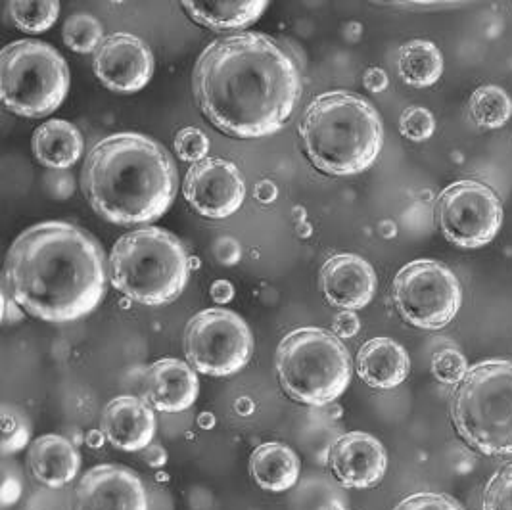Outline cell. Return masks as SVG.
Wrapping results in <instances>:
<instances>
[{
  "label": "cell",
  "mask_w": 512,
  "mask_h": 510,
  "mask_svg": "<svg viewBox=\"0 0 512 510\" xmlns=\"http://www.w3.org/2000/svg\"><path fill=\"white\" fill-rule=\"evenodd\" d=\"M399 131L411 142H424L436 133L434 114L422 106H411L399 117Z\"/></svg>",
  "instance_id": "obj_31"
},
{
  "label": "cell",
  "mask_w": 512,
  "mask_h": 510,
  "mask_svg": "<svg viewBox=\"0 0 512 510\" xmlns=\"http://www.w3.org/2000/svg\"><path fill=\"white\" fill-rule=\"evenodd\" d=\"M211 298L217 303H229L234 298V286L229 280H217L211 284Z\"/></svg>",
  "instance_id": "obj_39"
},
{
  "label": "cell",
  "mask_w": 512,
  "mask_h": 510,
  "mask_svg": "<svg viewBox=\"0 0 512 510\" xmlns=\"http://www.w3.org/2000/svg\"><path fill=\"white\" fill-rule=\"evenodd\" d=\"M482 510H512V463L499 466L484 487Z\"/></svg>",
  "instance_id": "obj_29"
},
{
  "label": "cell",
  "mask_w": 512,
  "mask_h": 510,
  "mask_svg": "<svg viewBox=\"0 0 512 510\" xmlns=\"http://www.w3.org/2000/svg\"><path fill=\"white\" fill-rule=\"evenodd\" d=\"M70 91V70L62 54L43 41L24 39L0 54V96L14 116L47 117Z\"/></svg>",
  "instance_id": "obj_8"
},
{
  "label": "cell",
  "mask_w": 512,
  "mask_h": 510,
  "mask_svg": "<svg viewBox=\"0 0 512 510\" xmlns=\"http://www.w3.org/2000/svg\"><path fill=\"white\" fill-rule=\"evenodd\" d=\"M252 353V330L234 311L213 307L188 321L185 355L194 371L206 376H233L246 369Z\"/></svg>",
  "instance_id": "obj_10"
},
{
  "label": "cell",
  "mask_w": 512,
  "mask_h": 510,
  "mask_svg": "<svg viewBox=\"0 0 512 510\" xmlns=\"http://www.w3.org/2000/svg\"><path fill=\"white\" fill-rule=\"evenodd\" d=\"M185 198L190 208L210 219L231 217L246 200V183L233 162L206 158L192 163L185 177Z\"/></svg>",
  "instance_id": "obj_12"
},
{
  "label": "cell",
  "mask_w": 512,
  "mask_h": 510,
  "mask_svg": "<svg viewBox=\"0 0 512 510\" xmlns=\"http://www.w3.org/2000/svg\"><path fill=\"white\" fill-rule=\"evenodd\" d=\"M397 311L405 323L422 330H442L463 305L455 273L434 259H417L399 269L392 286Z\"/></svg>",
  "instance_id": "obj_9"
},
{
  "label": "cell",
  "mask_w": 512,
  "mask_h": 510,
  "mask_svg": "<svg viewBox=\"0 0 512 510\" xmlns=\"http://www.w3.org/2000/svg\"><path fill=\"white\" fill-rule=\"evenodd\" d=\"M394 510H465V507L445 493H413L399 501Z\"/></svg>",
  "instance_id": "obj_33"
},
{
  "label": "cell",
  "mask_w": 512,
  "mask_h": 510,
  "mask_svg": "<svg viewBox=\"0 0 512 510\" xmlns=\"http://www.w3.org/2000/svg\"><path fill=\"white\" fill-rule=\"evenodd\" d=\"M436 219L443 236L465 250L489 244L503 225L499 194L480 181H457L436 200Z\"/></svg>",
  "instance_id": "obj_11"
},
{
  "label": "cell",
  "mask_w": 512,
  "mask_h": 510,
  "mask_svg": "<svg viewBox=\"0 0 512 510\" xmlns=\"http://www.w3.org/2000/svg\"><path fill=\"white\" fill-rule=\"evenodd\" d=\"M175 150L185 162H204L210 152V139L196 127H185L175 137Z\"/></svg>",
  "instance_id": "obj_32"
},
{
  "label": "cell",
  "mask_w": 512,
  "mask_h": 510,
  "mask_svg": "<svg viewBox=\"0 0 512 510\" xmlns=\"http://www.w3.org/2000/svg\"><path fill=\"white\" fill-rule=\"evenodd\" d=\"M411 372L407 349L392 338H373L357 353L359 378L376 390H394Z\"/></svg>",
  "instance_id": "obj_20"
},
{
  "label": "cell",
  "mask_w": 512,
  "mask_h": 510,
  "mask_svg": "<svg viewBox=\"0 0 512 510\" xmlns=\"http://www.w3.org/2000/svg\"><path fill=\"white\" fill-rule=\"evenodd\" d=\"M43 185L54 200H68L75 192V177L68 169H52L43 177Z\"/></svg>",
  "instance_id": "obj_34"
},
{
  "label": "cell",
  "mask_w": 512,
  "mask_h": 510,
  "mask_svg": "<svg viewBox=\"0 0 512 510\" xmlns=\"http://www.w3.org/2000/svg\"><path fill=\"white\" fill-rule=\"evenodd\" d=\"M81 188L94 211L114 225H140L171 208L179 175L160 142L139 133H117L87 154Z\"/></svg>",
  "instance_id": "obj_3"
},
{
  "label": "cell",
  "mask_w": 512,
  "mask_h": 510,
  "mask_svg": "<svg viewBox=\"0 0 512 510\" xmlns=\"http://www.w3.org/2000/svg\"><path fill=\"white\" fill-rule=\"evenodd\" d=\"M344 510H350V509H344Z\"/></svg>",
  "instance_id": "obj_43"
},
{
  "label": "cell",
  "mask_w": 512,
  "mask_h": 510,
  "mask_svg": "<svg viewBox=\"0 0 512 510\" xmlns=\"http://www.w3.org/2000/svg\"><path fill=\"white\" fill-rule=\"evenodd\" d=\"M468 369V361L459 349L443 348L432 357V374L445 386L461 384Z\"/></svg>",
  "instance_id": "obj_30"
},
{
  "label": "cell",
  "mask_w": 512,
  "mask_h": 510,
  "mask_svg": "<svg viewBox=\"0 0 512 510\" xmlns=\"http://www.w3.org/2000/svg\"><path fill=\"white\" fill-rule=\"evenodd\" d=\"M213 257H215L221 265L233 267V265H236V263L240 261V257H242V248H240V244H238L234 238H231V236H221V238H217L215 244H213Z\"/></svg>",
  "instance_id": "obj_36"
},
{
  "label": "cell",
  "mask_w": 512,
  "mask_h": 510,
  "mask_svg": "<svg viewBox=\"0 0 512 510\" xmlns=\"http://www.w3.org/2000/svg\"><path fill=\"white\" fill-rule=\"evenodd\" d=\"M321 292L336 309L359 311L373 302L376 273L361 255H332L321 269Z\"/></svg>",
  "instance_id": "obj_16"
},
{
  "label": "cell",
  "mask_w": 512,
  "mask_h": 510,
  "mask_svg": "<svg viewBox=\"0 0 512 510\" xmlns=\"http://www.w3.org/2000/svg\"><path fill=\"white\" fill-rule=\"evenodd\" d=\"M4 288L41 321L56 325L77 321L104 298V252L89 232L71 223L33 225L10 246Z\"/></svg>",
  "instance_id": "obj_2"
},
{
  "label": "cell",
  "mask_w": 512,
  "mask_h": 510,
  "mask_svg": "<svg viewBox=\"0 0 512 510\" xmlns=\"http://www.w3.org/2000/svg\"><path fill=\"white\" fill-rule=\"evenodd\" d=\"M468 110L476 125L484 129H501L511 121V96L497 85H484L470 96Z\"/></svg>",
  "instance_id": "obj_25"
},
{
  "label": "cell",
  "mask_w": 512,
  "mask_h": 510,
  "mask_svg": "<svg viewBox=\"0 0 512 510\" xmlns=\"http://www.w3.org/2000/svg\"><path fill=\"white\" fill-rule=\"evenodd\" d=\"M142 459H144V463L152 466V468H162L163 464L167 463V453H165L162 445L152 443L150 447H146L142 451Z\"/></svg>",
  "instance_id": "obj_40"
},
{
  "label": "cell",
  "mask_w": 512,
  "mask_h": 510,
  "mask_svg": "<svg viewBox=\"0 0 512 510\" xmlns=\"http://www.w3.org/2000/svg\"><path fill=\"white\" fill-rule=\"evenodd\" d=\"M10 18L25 33H43L56 24L60 14V2L43 0V2H10Z\"/></svg>",
  "instance_id": "obj_26"
},
{
  "label": "cell",
  "mask_w": 512,
  "mask_h": 510,
  "mask_svg": "<svg viewBox=\"0 0 512 510\" xmlns=\"http://www.w3.org/2000/svg\"><path fill=\"white\" fill-rule=\"evenodd\" d=\"M265 0H187L183 10L192 22L215 31H233L256 24L267 10Z\"/></svg>",
  "instance_id": "obj_22"
},
{
  "label": "cell",
  "mask_w": 512,
  "mask_h": 510,
  "mask_svg": "<svg viewBox=\"0 0 512 510\" xmlns=\"http://www.w3.org/2000/svg\"><path fill=\"white\" fill-rule=\"evenodd\" d=\"M100 430L119 451L139 453L152 445L158 420L152 407L139 397L119 395L102 411Z\"/></svg>",
  "instance_id": "obj_17"
},
{
  "label": "cell",
  "mask_w": 512,
  "mask_h": 510,
  "mask_svg": "<svg viewBox=\"0 0 512 510\" xmlns=\"http://www.w3.org/2000/svg\"><path fill=\"white\" fill-rule=\"evenodd\" d=\"M27 470L41 486L58 489L77 478L81 455L68 438L47 434L31 443L27 451Z\"/></svg>",
  "instance_id": "obj_19"
},
{
  "label": "cell",
  "mask_w": 512,
  "mask_h": 510,
  "mask_svg": "<svg viewBox=\"0 0 512 510\" xmlns=\"http://www.w3.org/2000/svg\"><path fill=\"white\" fill-rule=\"evenodd\" d=\"M302 463L296 451L284 443H263L250 457V474L256 486L271 491L284 493L298 486Z\"/></svg>",
  "instance_id": "obj_21"
},
{
  "label": "cell",
  "mask_w": 512,
  "mask_h": 510,
  "mask_svg": "<svg viewBox=\"0 0 512 510\" xmlns=\"http://www.w3.org/2000/svg\"><path fill=\"white\" fill-rule=\"evenodd\" d=\"M108 267L117 292L142 305L175 302L190 277L183 242L156 227L123 234L112 248Z\"/></svg>",
  "instance_id": "obj_5"
},
{
  "label": "cell",
  "mask_w": 512,
  "mask_h": 510,
  "mask_svg": "<svg viewBox=\"0 0 512 510\" xmlns=\"http://www.w3.org/2000/svg\"><path fill=\"white\" fill-rule=\"evenodd\" d=\"M2 455L10 457L24 451L31 440V422L18 407L2 405Z\"/></svg>",
  "instance_id": "obj_28"
},
{
  "label": "cell",
  "mask_w": 512,
  "mask_h": 510,
  "mask_svg": "<svg viewBox=\"0 0 512 510\" xmlns=\"http://www.w3.org/2000/svg\"><path fill=\"white\" fill-rule=\"evenodd\" d=\"M22 497V480L18 468L10 463L2 464V489H0V503L4 509L16 505Z\"/></svg>",
  "instance_id": "obj_35"
},
{
  "label": "cell",
  "mask_w": 512,
  "mask_h": 510,
  "mask_svg": "<svg viewBox=\"0 0 512 510\" xmlns=\"http://www.w3.org/2000/svg\"><path fill=\"white\" fill-rule=\"evenodd\" d=\"M85 140L81 131L62 119L43 123L33 135V152L39 163L50 169H70L81 160Z\"/></svg>",
  "instance_id": "obj_23"
},
{
  "label": "cell",
  "mask_w": 512,
  "mask_h": 510,
  "mask_svg": "<svg viewBox=\"0 0 512 510\" xmlns=\"http://www.w3.org/2000/svg\"><path fill=\"white\" fill-rule=\"evenodd\" d=\"M144 394L148 405L162 413L187 411L200 394L198 374L181 359H160L146 371Z\"/></svg>",
  "instance_id": "obj_18"
},
{
  "label": "cell",
  "mask_w": 512,
  "mask_h": 510,
  "mask_svg": "<svg viewBox=\"0 0 512 510\" xmlns=\"http://www.w3.org/2000/svg\"><path fill=\"white\" fill-rule=\"evenodd\" d=\"M303 150L330 177L359 175L373 167L384 144V127L369 100L348 91L319 94L300 121Z\"/></svg>",
  "instance_id": "obj_4"
},
{
  "label": "cell",
  "mask_w": 512,
  "mask_h": 510,
  "mask_svg": "<svg viewBox=\"0 0 512 510\" xmlns=\"http://www.w3.org/2000/svg\"><path fill=\"white\" fill-rule=\"evenodd\" d=\"M2 319H4V323L20 321V319H22V313H20V309H18V302L8 294L6 288H4V311H2Z\"/></svg>",
  "instance_id": "obj_42"
},
{
  "label": "cell",
  "mask_w": 512,
  "mask_h": 510,
  "mask_svg": "<svg viewBox=\"0 0 512 510\" xmlns=\"http://www.w3.org/2000/svg\"><path fill=\"white\" fill-rule=\"evenodd\" d=\"M277 372L288 397L309 407H325L350 386V351L325 328H296L280 340Z\"/></svg>",
  "instance_id": "obj_7"
},
{
  "label": "cell",
  "mask_w": 512,
  "mask_h": 510,
  "mask_svg": "<svg viewBox=\"0 0 512 510\" xmlns=\"http://www.w3.org/2000/svg\"><path fill=\"white\" fill-rule=\"evenodd\" d=\"M328 464L338 484L350 489H369L384 480L388 453L371 434L350 432L332 443Z\"/></svg>",
  "instance_id": "obj_15"
},
{
  "label": "cell",
  "mask_w": 512,
  "mask_h": 510,
  "mask_svg": "<svg viewBox=\"0 0 512 510\" xmlns=\"http://www.w3.org/2000/svg\"><path fill=\"white\" fill-rule=\"evenodd\" d=\"M104 39L102 25L91 14H75L64 24V41L73 52H96Z\"/></svg>",
  "instance_id": "obj_27"
},
{
  "label": "cell",
  "mask_w": 512,
  "mask_h": 510,
  "mask_svg": "<svg viewBox=\"0 0 512 510\" xmlns=\"http://www.w3.org/2000/svg\"><path fill=\"white\" fill-rule=\"evenodd\" d=\"M279 196L277 186L273 185L271 181H261L256 185V198L261 204H271L275 202Z\"/></svg>",
  "instance_id": "obj_41"
},
{
  "label": "cell",
  "mask_w": 512,
  "mask_h": 510,
  "mask_svg": "<svg viewBox=\"0 0 512 510\" xmlns=\"http://www.w3.org/2000/svg\"><path fill=\"white\" fill-rule=\"evenodd\" d=\"M457 436L486 457L512 455V361L472 365L449 401Z\"/></svg>",
  "instance_id": "obj_6"
},
{
  "label": "cell",
  "mask_w": 512,
  "mask_h": 510,
  "mask_svg": "<svg viewBox=\"0 0 512 510\" xmlns=\"http://www.w3.org/2000/svg\"><path fill=\"white\" fill-rule=\"evenodd\" d=\"M73 510H148V493L133 470L98 464L79 480Z\"/></svg>",
  "instance_id": "obj_14"
},
{
  "label": "cell",
  "mask_w": 512,
  "mask_h": 510,
  "mask_svg": "<svg viewBox=\"0 0 512 510\" xmlns=\"http://www.w3.org/2000/svg\"><path fill=\"white\" fill-rule=\"evenodd\" d=\"M397 73L409 87L426 89L436 85L443 73L442 50L424 39L409 41L399 50Z\"/></svg>",
  "instance_id": "obj_24"
},
{
  "label": "cell",
  "mask_w": 512,
  "mask_h": 510,
  "mask_svg": "<svg viewBox=\"0 0 512 510\" xmlns=\"http://www.w3.org/2000/svg\"><path fill=\"white\" fill-rule=\"evenodd\" d=\"M202 114L234 139L279 133L302 98L296 58L261 33H238L204 48L192 73Z\"/></svg>",
  "instance_id": "obj_1"
},
{
  "label": "cell",
  "mask_w": 512,
  "mask_h": 510,
  "mask_svg": "<svg viewBox=\"0 0 512 510\" xmlns=\"http://www.w3.org/2000/svg\"><path fill=\"white\" fill-rule=\"evenodd\" d=\"M363 83L367 87V91L378 94L384 93L390 85V79H388V73L380 68H371V70L365 71V77H363Z\"/></svg>",
  "instance_id": "obj_38"
},
{
  "label": "cell",
  "mask_w": 512,
  "mask_h": 510,
  "mask_svg": "<svg viewBox=\"0 0 512 510\" xmlns=\"http://www.w3.org/2000/svg\"><path fill=\"white\" fill-rule=\"evenodd\" d=\"M94 73L110 91L137 93L154 75V54L137 35L112 33L94 52Z\"/></svg>",
  "instance_id": "obj_13"
},
{
  "label": "cell",
  "mask_w": 512,
  "mask_h": 510,
  "mask_svg": "<svg viewBox=\"0 0 512 510\" xmlns=\"http://www.w3.org/2000/svg\"><path fill=\"white\" fill-rule=\"evenodd\" d=\"M332 328H334V334L344 340V338H353L359 334L361 330V321L357 317L355 311H342L334 317L332 321Z\"/></svg>",
  "instance_id": "obj_37"
}]
</instances>
